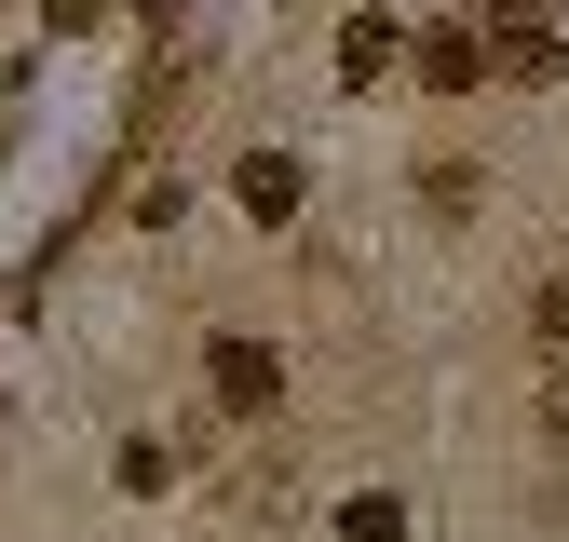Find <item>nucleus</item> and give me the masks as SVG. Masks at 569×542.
Wrapping results in <instances>:
<instances>
[{
    "mask_svg": "<svg viewBox=\"0 0 569 542\" xmlns=\"http://www.w3.org/2000/svg\"><path fill=\"white\" fill-rule=\"evenodd\" d=\"M203 367H218V406H231V421H271V406H284V353H271V339H218Z\"/></svg>",
    "mask_w": 569,
    "mask_h": 542,
    "instance_id": "nucleus-1",
    "label": "nucleus"
},
{
    "mask_svg": "<svg viewBox=\"0 0 569 542\" xmlns=\"http://www.w3.org/2000/svg\"><path fill=\"white\" fill-rule=\"evenodd\" d=\"M475 68H488V54H475L461 28H448V41H420V82H435V96H461V82H475Z\"/></svg>",
    "mask_w": 569,
    "mask_h": 542,
    "instance_id": "nucleus-2",
    "label": "nucleus"
},
{
    "mask_svg": "<svg viewBox=\"0 0 569 542\" xmlns=\"http://www.w3.org/2000/svg\"><path fill=\"white\" fill-rule=\"evenodd\" d=\"M393 54H407V41H393L380 14H367V28H352V41H339V68H352V82H380V68H393Z\"/></svg>",
    "mask_w": 569,
    "mask_h": 542,
    "instance_id": "nucleus-3",
    "label": "nucleus"
},
{
    "mask_svg": "<svg viewBox=\"0 0 569 542\" xmlns=\"http://www.w3.org/2000/svg\"><path fill=\"white\" fill-rule=\"evenodd\" d=\"M244 203H258V218H284V203H299V163H271V150H258V163H244Z\"/></svg>",
    "mask_w": 569,
    "mask_h": 542,
    "instance_id": "nucleus-4",
    "label": "nucleus"
},
{
    "mask_svg": "<svg viewBox=\"0 0 569 542\" xmlns=\"http://www.w3.org/2000/svg\"><path fill=\"white\" fill-rule=\"evenodd\" d=\"M542 339H556V353H569V285H542V312H529Z\"/></svg>",
    "mask_w": 569,
    "mask_h": 542,
    "instance_id": "nucleus-5",
    "label": "nucleus"
}]
</instances>
